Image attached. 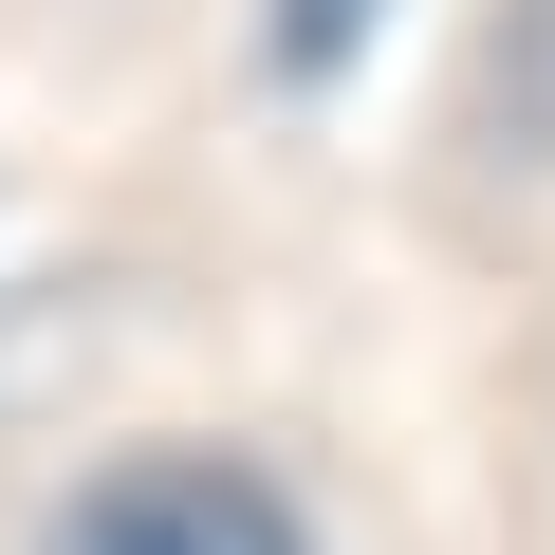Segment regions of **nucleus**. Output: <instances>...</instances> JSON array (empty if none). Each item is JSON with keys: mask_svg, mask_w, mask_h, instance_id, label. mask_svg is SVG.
Returning a JSON list of instances; mask_svg holds the SVG:
<instances>
[{"mask_svg": "<svg viewBox=\"0 0 555 555\" xmlns=\"http://www.w3.org/2000/svg\"><path fill=\"white\" fill-rule=\"evenodd\" d=\"M352 38H371V0H278V75H334Z\"/></svg>", "mask_w": 555, "mask_h": 555, "instance_id": "f03ea898", "label": "nucleus"}, {"mask_svg": "<svg viewBox=\"0 0 555 555\" xmlns=\"http://www.w3.org/2000/svg\"><path fill=\"white\" fill-rule=\"evenodd\" d=\"M56 555H297V518H278V481H259V463L167 444V463H112V481L56 518Z\"/></svg>", "mask_w": 555, "mask_h": 555, "instance_id": "f257e3e1", "label": "nucleus"}]
</instances>
